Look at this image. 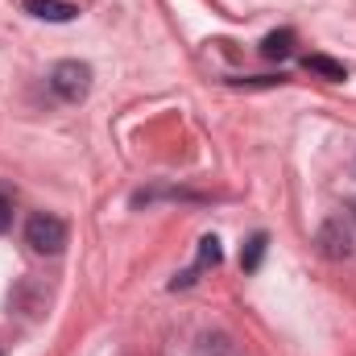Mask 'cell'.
<instances>
[{
    "label": "cell",
    "instance_id": "6da1fadb",
    "mask_svg": "<svg viewBox=\"0 0 356 356\" xmlns=\"http://www.w3.org/2000/svg\"><path fill=\"white\" fill-rule=\"evenodd\" d=\"M25 245H29L33 253H42V257H54V253L67 249V224H63L58 216H50V211L29 216V224H25Z\"/></svg>",
    "mask_w": 356,
    "mask_h": 356
},
{
    "label": "cell",
    "instance_id": "7a4b0ae2",
    "mask_svg": "<svg viewBox=\"0 0 356 356\" xmlns=\"http://www.w3.org/2000/svg\"><path fill=\"white\" fill-rule=\"evenodd\" d=\"M50 91H54L58 99H67V104L88 99V91H91V67H88V63H75V58L58 63V67L50 71Z\"/></svg>",
    "mask_w": 356,
    "mask_h": 356
},
{
    "label": "cell",
    "instance_id": "3957f363",
    "mask_svg": "<svg viewBox=\"0 0 356 356\" xmlns=\"http://www.w3.org/2000/svg\"><path fill=\"white\" fill-rule=\"evenodd\" d=\"M21 8L38 21H75L79 17V8L67 0H21Z\"/></svg>",
    "mask_w": 356,
    "mask_h": 356
},
{
    "label": "cell",
    "instance_id": "277c9868",
    "mask_svg": "<svg viewBox=\"0 0 356 356\" xmlns=\"http://www.w3.org/2000/svg\"><path fill=\"white\" fill-rule=\"evenodd\" d=\"M319 249H323L327 257H348V253H353V236H348V228H340V220L323 224V232H319Z\"/></svg>",
    "mask_w": 356,
    "mask_h": 356
},
{
    "label": "cell",
    "instance_id": "5b68a950",
    "mask_svg": "<svg viewBox=\"0 0 356 356\" xmlns=\"http://www.w3.org/2000/svg\"><path fill=\"white\" fill-rule=\"evenodd\" d=\"M302 67H307L311 75H323V79H332V83L348 79V67H344V63H336V58H327V54H307V58H302Z\"/></svg>",
    "mask_w": 356,
    "mask_h": 356
},
{
    "label": "cell",
    "instance_id": "8992f818",
    "mask_svg": "<svg viewBox=\"0 0 356 356\" xmlns=\"http://www.w3.org/2000/svg\"><path fill=\"white\" fill-rule=\"evenodd\" d=\"M266 249H269V236H266V232H253V236L245 241V249H241V269H245V273H253V269L261 266Z\"/></svg>",
    "mask_w": 356,
    "mask_h": 356
},
{
    "label": "cell",
    "instance_id": "52a82bcc",
    "mask_svg": "<svg viewBox=\"0 0 356 356\" xmlns=\"http://www.w3.org/2000/svg\"><path fill=\"white\" fill-rule=\"evenodd\" d=\"M290 50H294V33L290 29H273V33H266V42H261V54L266 58H290Z\"/></svg>",
    "mask_w": 356,
    "mask_h": 356
},
{
    "label": "cell",
    "instance_id": "ba28073f",
    "mask_svg": "<svg viewBox=\"0 0 356 356\" xmlns=\"http://www.w3.org/2000/svg\"><path fill=\"white\" fill-rule=\"evenodd\" d=\"M220 261H224L220 241H216V236H203V241H199V266H220Z\"/></svg>",
    "mask_w": 356,
    "mask_h": 356
},
{
    "label": "cell",
    "instance_id": "9c48e42d",
    "mask_svg": "<svg viewBox=\"0 0 356 356\" xmlns=\"http://www.w3.org/2000/svg\"><path fill=\"white\" fill-rule=\"evenodd\" d=\"M232 88H273V83H282V75L273 79V75H257V79H228Z\"/></svg>",
    "mask_w": 356,
    "mask_h": 356
},
{
    "label": "cell",
    "instance_id": "30bf717a",
    "mask_svg": "<svg viewBox=\"0 0 356 356\" xmlns=\"http://www.w3.org/2000/svg\"><path fill=\"white\" fill-rule=\"evenodd\" d=\"M8 228H13V199L0 195V232H8Z\"/></svg>",
    "mask_w": 356,
    "mask_h": 356
}]
</instances>
